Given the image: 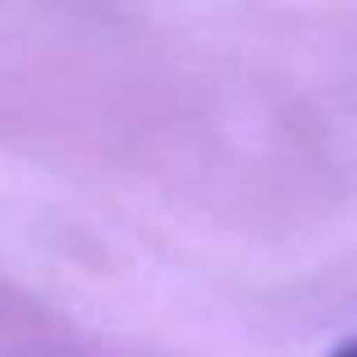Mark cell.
Returning a JSON list of instances; mask_svg holds the SVG:
<instances>
[{"instance_id":"obj_1","label":"cell","mask_w":357,"mask_h":357,"mask_svg":"<svg viewBox=\"0 0 357 357\" xmlns=\"http://www.w3.org/2000/svg\"><path fill=\"white\" fill-rule=\"evenodd\" d=\"M335 357H357V339H353V344H344V348H339Z\"/></svg>"}]
</instances>
